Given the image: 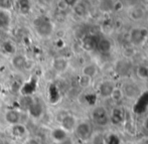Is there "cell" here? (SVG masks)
<instances>
[{
	"instance_id": "3",
	"label": "cell",
	"mask_w": 148,
	"mask_h": 144,
	"mask_svg": "<svg viewBox=\"0 0 148 144\" xmlns=\"http://www.w3.org/2000/svg\"><path fill=\"white\" fill-rule=\"evenodd\" d=\"M4 119L9 125L13 126V125L20 124V120H21V114L18 110L16 109H9L5 112L4 114Z\"/></svg>"
},
{
	"instance_id": "30",
	"label": "cell",
	"mask_w": 148,
	"mask_h": 144,
	"mask_svg": "<svg viewBox=\"0 0 148 144\" xmlns=\"http://www.w3.org/2000/svg\"><path fill=\"white\" fill-rule=\"evenodd\" d=\"M115 142L120 144V139H119V137L116 136V135H110L108 144H115Z\"/></svg>"
},
{
	"instance_id": "24",
	"label": "cell",
	"mask_w": 148,
	"mask_h": 144,
	"mask_svg": "<svg viewBox=\"0 0 148 144\" xmlns=\"http://www.w3.org/2000/svg\"><path fill=\"white\" fill-rule=\"evenodd\" d=\"M135 53H136V51H135L134 47H133V45H128V47H125L124 51H123V57L125 58H131L134 57Z\"/></svg>"
},
{
	"instance_id": "18",
	"label": "cell",
	"mask_w": 148,
	"mask_h": 144,
	"mask_svg": "<svg viewBox=\"0 0 148 144\" xmlns=\"http://www.w3.org/2000/svg\"><path fill=\"white\" fill-rule=\"evenodd\" d=\"M34 103V100L29 95H25L21 100H20V107L24 110H28L31 107V105Z\"/></svg>"
},
{
	"instance_id": "12",
	"label": "cell",
	"mask_w": 148,
	"mask_h": 144,
	"mask_svg": "<svg viewBox=\"0 0 148 144\" xmlns=\"http://www.w3.org/2000/svg\"><path fill=\"white\" fill-rule=\"evenodd\" d=\"M66 134H68V133H66L64 129L59 127V128H56L51 131V138L55 141H57L58 143H62L66 139Z\"/></svg>"
},
{
	"instance_id": "26",
	"label": "cell",
	"mask_w": 148,
	"mask_h": 144,
	"mask_svg": "<svg viewBox=\"0 0 148 144\" xmlns=\"http://www.w3.org/2000/svg\"><path fill=\"white\" fill-rule=\"evenodd\" d=\"M12 6L13 5H12L11 1H7V0H1L0 1V8H1L2 11H8Z\"/></svg>"
},
{
	"instance_id": "23",
	"label": "cell",
	"mask_w": 148,
	"mask_h": 144,
	"mask_svg": "<svg viewBox=\"0 0 148 144\" xmlns=\"http://www.w3.org/2000/svg\"><path fill=\"white\" fill-rule=\"evenodd\" d=\"M137 76L140 79L143 80H147L148 79V67L146 66H139L137 69Z\"/></svg>"
},
{
	"instance_id": "4",
	"label": "cell",
	"mask_w": 148,
	"mask_h": 144,
	"mask_svg": "<svg viewBox=\"0 0 148 144\" xmlns=\"http://www.w3.org/2000/svg\"><path fill=\"white\" fill-rule=\"evenodd\" d=\"M60 123V128L64 129L66 133L74 131L77 127V124H78L76 117L71 115V114H68Z\"/></svg>"
},
{
	"instance_id": "34",
	"label": "cell",
	"mask_w": 148,
	"mask_h": 144,
	"mask_svg": "<svg viewBox=\"0 0 148 144\" xmlns=\"http://www.w3.org/2000/svg\"><path fill=\"white\" fill-rule=\"evenodd\" d=\"M145 126H146V128H148V119L146 120V123H145Z\"/></svg>"
},
{
	"instance_id": "7",
	"label": "cell",
	"mask_w": 148,
	"mask_h": 144,
	"mask_svg": "<svg viewBox=\"0 0 148 144\" xmlns=\"http://www.w3.org/2000/svg\"><path fill=\"white\" fill-rule=\"evenodd\" d=\"M51 68L57 73H64L69 68V60L64 58H55L51 62Z\"/></svg>"
},
{
	"instance_id": "22",
	"label": "cell",
	"mask_w": 148,
	"mask_h": 144,
	"mask_svg": "<svg viewBox=\"0 0 148 144\" xmlns=\"http://www.w3.org/2000/svg\"><path fill=\"white\" fill-rule=\"evenodd\" d=\"M91 84H92V79L91 78L84 76V75H81L80 78H79V80H78L79 87L82 88V89H87V88H89L90 86H91Z\"/></svg>"
},
{
	"instance_id": "2",
	"label": "cell",
	"mask_w": 148,
	"mask_h": 144,
	"mask_svg": "<svg viewBox=\"0 0 148 144\" xmlns=\"http://www.w3.org/2000/svg\"><path fill=\"white\" fill-rule=\"evenodd\" d=\"M75 131H76V134L79 138L82 139V140H86V139H88L91 136L92 127L90 125V123L84 121V122H80L77 124Z\"/></svg>"
},
{
	"instance_id": "31",
	"label": "cell",
	"mask_w": 148,
	"mask_h": 144,
	"mask_svg": "<svg viewBox=\"0 0 148 144\" xmlns=\"http://www.w3.org/2000/svg\"><path fill=\"white\" fill-rule=\"evenodd\" d=\"M95 122L97 123L98 125H100V126H105V125H107L108 123H109V118H108V117H105V118L99 119V120L95 121Z\"/></svg>"
},
{
	"instance_id": "27",
	"label": "cell",
	"mask_w": 148,
	"mask_h": 144,
	"mask_svg": "<svg viewBox=\"0 0 148 144\" xmlns=\"http://www.w3.org/2000/svg\"><path fill=\"white\" fill-rule=\"evenodd\" d=\"M57 8L60 12H64L69 8V6L64 0H60V1L57 2Z\"/></svg>"
},
{
	"instance_id": "19",
	"label": "cell",
	"mask_w": 148,
	"mask_h": 144,
	"mask_svg": "<svg viewBox=\"0 0 148 144\" xmlns=\"http://www.w3.org/2000/svg\"><path fill=\"white\" fill-rule=\"evenodd\" d=\"M110 98H111L112 101L115 102V103L121 102L123 100V98H124V94H123V92H122V89H119V88L115 87V89L113 90Z\"/></svg>"
},
{
	"instance_id": "9",
	"label": "cell",
	"mask_w": 148,
	"mask_h": 144,
	"mask_svg": "<svg viewBox=\"0 0 148 144\" xmlns=\"http://www.w3.org/2000/svg\"><path fill=\"white\" fill-rule=\"evenodd\" d=\"M97 47V41L92 35H86L82 39V49L85 51H92Z\"/></svg>"
},
{
	"instance_id": "32",
	"label": "cell",
	"mask_w": 148,
	"mask_h": 144,
	"mask_svg": "<svg viewBox=\"0 0 148 144\" xmlns=\"http://www.w3.org/2000/svg\"><path fill=\"white\" fill-rule=\"evenodd\" d=\"M122 20H120V19H117V20H115L114 21V27H115L116 29H119V28H121L122 27Z\"/></svg>"
},
{
	"instance_id": "20",
	"label": "cell",
	"mask_w": 148,
	"mask_h": 144,
	"mask_svg": "<svg viewBox=\"0 0 148 144\" xmlns=\"http://www.w3.org/2000/svg\"><path fill=\"white\" fill-rule=\"evenodd\" d=\"M130 69L129 67V62L128 60H119L118 64H117V67H116V70H117L118 73L120 74L124 75V74H127Z\"/></svg>"
},
{
	"instance_id": "6",
	"label": "cell",
	"mask_w": 148,
	"mask_h": 144,
	"mask_svg": "<svg viewBox=\"0 0 148 144\" xmlns=\"http://www.w3.org/2000/svg\"><path fill=\"white\" fill-rule=\"evenodd\" d=\"M115 89V85L111 81H104L99 87V94L102 98H110L113 90Z\"/></svg>"
},
{
	"instance_id": "11",
	"label": "cell",
	"mask_w": 148,
	"mask_h": 144,
	"mask_svg": "<svg viewBox=\"0 0 148 144\" xmlns=\"http://www.w3.org/2000/svg\"><path fill=\"white\" fill-rule=\"evenodd\" d=\"M97 49H99L100 53H108L112 49V43L110 39L103 37L97 43Z\"/></svg>"
},
{
	"instance_id": "13",
	"label": "cell",
	"mask_w": 148,
	"mask_h": 144,
	"mask_svg": "<svg viewBox=\"0 0 148 144\" xmlns=\"http://www.w3.org/2000/svg\"><path fill=\"white\" fill-rule=\"evenodd\" d=\"M98 73V68L96 64H87L83 67L82 69V75L86 77H89V78H94V77L97 75Z\"/></svg>"
},
{
	"instance_id": "5",
	"label": "cell",
	"mask_w": 148,
	"mask_h": 144,
	"mask_svg": "<svg viewBox=\"0 0 148 144\" xmlns=\"http://www.w3.org/2000/svg\"><path fill=\"white\" fill-rule=\"evenodd\" d=\"M122 92L124 96L130 99H135L137 96L140 95V89L137 87V85L132 84V83H127L124 85L122 89Z\"/></svg>"
},
{
	"instance_id": "25",
	"label": "cell",
	"mask_w": 148,
	"mask_h": 144,
	"mask_svg": "<svg viewBox=\"0 0 148 144\" xmlns=\"http://www.w3.org/2000/svg\"><path fill=\"white\" fill-rule=\"evenodd\" d=\"M35 66V62L34 60H32V58H26V62H25V64H24V68L23 70L26 71V72H29V71H32L33 68H34Z\"/></svg>"
},
{
	"instance_id": "28",
	"label": "cell",
	"mask_w": 148,
	"mask_h": 144,
	"mask_svg": "<svg viewBox=\"0 0 148 144\" xmlns=\"http://www.w3.org/2000/svg\"><path fill=\"white\" fill-rule=\"evenodd\" d=\"M23 144H40L39 140L35 137H28L25 139V141L23 142Z\"/></svg>"
},
{
	"instance_id": "17",
	"label": "cell",
	"mask_w": 148,
	"mask_h": 144,
	"mask_svg": "<svg viewBox=\"0 0 148 144\" xmlns=\"http://www.w3.org/2000/svg\"><path fill=\"white\" fill-rule=\"evenodd\" d=\"M145 11L142 7H134L130 12V17L133 20H140L144 17Z\"/></svg>"
},
{
	"instance_id": "16",
	"label": "cell",
	"mask_w": 148,
	"mask_h": 144,
	"mask_svg": "<svg viewBox=\"0 0 148 144\" xmlns=\"http://www.w3.org/2000/svg\"><path fill=\"white\" fill-rule=\"evenodd\" d=\"M10 132H11L12 136H14V137H22L24 134H25L26 129L23 125L17 124V125H13V126H11Z\"/></svg>"
},
{
	"instance_id": "29",
	"label": "cell",
	"mask_w": 148,
	"mask_h": 144,
	"mask_svg": "<svg viewBox=\"0 0 148 144\" xmlns=\"http://www.w3.org/2000/svg\"><path fill=\"white\" fill-rule=\"evenodd\" d=\"M123 8V4L122 2L118 1V2H113V5H112V10L114 11H119Z\"/></svg>"
},
{
	"instance_id": "8",
	"label": "cell",
	"mask_w": 148,
	"mask_h": 144,
	"mask_svg": "<svg viewBox=\"0 0 148 144\" xmlns=\"http://www.w3.org/2000/svg\"><path fill=\"white\" fill-rule=\"evenodd\" d=\"M144 36L142 35L141 32V28L135 27L132 28L129 32V40H130L131 45H139L143 40H144Z\"/></svg>"
},
{
	"instance_id": "35",
	"label": "cell",
	"mask_w": 148,
	"mask_h": 144,
	"mask_svg": "<svg viewBox=\"0 0 148 144\" xmlns=\"http://www.w3.org/2000/svg\"><path fill=\"white\" fill-rule=\"evenodd\" d=\"M147 144H148V143H147Z\"/></svg>"
},
{
	"instance_id": "15",
	"label": "cell",
	"mask_w": 148,
	"mask_h": 144,
	"mask_svg": "<svg viewBox=\"0 0 148 144\" xmlns=\"http://www.w3.org/2000/svg\"><path fill=\"white\" fill-rule=\"evenodd\" d=\"M73 12L79 17H83L87 14V7L83 2L78 1V3L73 7Z\"/></svg>"
},
{
	"instance_id": "10",
	"label": "cell",
	"mask_w": 148,
	"mask_h": 144,
	"mask_svg": "<svg viewBox=\"0 0 148 144\" xmlns=\"http://www.w3.org/2000/svg\"><path fill=\"white\" fill-rule=\"evenodd\" d=\"M26 58H27L23 55H15L11 58V66L13 67V69H15V70L22 71L24 68V64H25Z\"/></svg>"
},
{
	"instance_id": "33",
	"label": "cell",
	"mask_w": 148,
	"mask_h": 144,
	"mask_svg": "<svg viewBox=\"0 0 148 144\" xmlns=\"http://www.w3.org/2000/svg\"><path fill=\"white\" fill-rule=\"evenodd\" d=\"M66 4H68V6L69 7H74L75 5H76L77 3H78V1H77V0H74V1H71V0H66Z\"/></svg>"
},
{
	"instance_id": "21",
	"label": "cell",
	"mask_w": 148,
	"mask_h": 144,
	"mask_svg": "<svg viewBox=\"0 0 148 144\" xmlns=\"http://www.w3.org/2000/svg\"><path fill=\"white\" fill-rule=\"evenodd\" d=\"M28 111L30 112V114L33 117H39L41 115V113H42V107H41L40 104L34 102V103L31 105V107L28 109Z\"/></svg>"
},
{
	"instance_id": "1",
	"label": "cell",
	"mask_w": 148,
	"mask_h": 144,
	"mask_svg": "<svg viewBox=\"0 0 148 144\" xmlns=\"http://www.w3.org/2000/svg\"><path fill=\"white\" fill-rule=\"evenodd\" d=\"M55 26L49 20L40 19L38 22H35V31L40 37H49L53 33Z\"/></svg>"
},
{
	"instance_id": "14",
	"label": "cell",
	"mask_w": 148,
	"mask_h": 144,
	"mask_svg": "<svg viewBox=\"0 0 148 144\" xmlns=\"http://www.w3.org/2000/svg\"><path fill=\"white\" fill-rule=\"evenodd\" d=\"M92 117H93V119L95 121L102 118H105V117H108L107 109L105 107H103V106H97L92 111Z\"/></svg>"
}]
</instances>
